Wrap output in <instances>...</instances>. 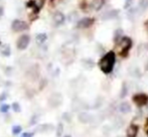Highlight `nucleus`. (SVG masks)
Instances as JSON below:
<instances>
[{"mask_svg": "<svg viewBox=\"0 0 148 137\" xmlns=\"http://www.w3.org/2000/svg\"><path fill=\"white\" fill-rule=\"evenodd\" d=\"M116 62V55L114 51L107 53L99 62V67L104 74H110L113 71Z\"/></svg>", "mask_w": 148, "mask_h": 137, "instance_id": "f257e3e1", "label": "nucleus"}, {"mask_svg": "<svg viewBox=\"0 0 148 137\" xmlns=\"http://www.w3.org/2000/svg\"><path fill=\"white\" fill-rule=\"evenodd\" d=\"M25 76L31 82L37 81L39 79V76H40V68H39V66L37 64H34V65L29 67L26 71Z\"/></svg>", "mask_w": 148, "mask_h": 137, "instance_id": "f03ea898", "label": "nucleus"}, {"mask_svg": "<svg viewBox=\"0 0 148 137\" xmlns=\"http://www.w3.org/2000/svg\"><path fill=\"white\" fill-rule=\"evenodd\" d=\"M62 100H64V99H62V95L60 94V93L55 92L49 96V100H47V103H49V107L58 108L62 104Z\"/></svg>", "mask_w": 148, "mask_h": 137, "instance_id": "7ed1b4c3", "label": "nucleus"}, {"mask_svg": "<svg viewBox=\"0 0 148 137\" xmlns=\"http://www.w3.org/2000/svg\"><path fill=\"white\" fill-rule=\"evenodd\" d=\"M120 45H121V47H122V51H121L120 55H122L123 58H125L127 53L129 51V49L132 47V40H131L129 37H123L120 40Z\"/></svg>", "mask_w": 148, "mask_h": 137, "instance_id": "20e7f679", "label": "nucleus"}, {"mask_svg": "<svg viewBox=\"0 0 148 137\" xmlns=\"http://www.w3.org/2000/svg\"><path fill=\"white\" fill-rule=\"evenodd\" d=\"M30 42V36L28 34H22L16 41V47L19 51H23L28 47Z\"/></svg>", "mask_w": 148, "mask_h": 137, "instance_id": "39448f33", "label": "nucleus"}, {"mask_svg": "<svg viewBox=\"0 0 148 137\" xmlns=\"http://www.w3.org/2000/svg\"><path fill=\"white\" fill-rule=\"evenodd\" d=\"M11 28L14 32H24L25 29H27L28 25L23 20L15 19V20H13V22L11 23Z\"/></svg>", "mask_w": 148, "mask_h": 137, "instance_id": "423d86ee", "label": "nucleus"}, {"mask_svg": "<svg viewBox=\"0 0 148 137\" xmlns=\"http://www.w3.org/2000/svg\"><path fill=\"white\" fill-rule=\"evenodd\" d=\"M93 115H91L88 112H80L78 114V120L80 121V123L82 124H88V123H91L93 121Z\"/></svg>", "mask_w": 148, "mask_h": 137, "instance_id": "0eeeda50", "label": "nucleus"}, {"mask_svg": "<svg viewBox=\"0 0 148 137\" xmlns=\"http://www.w3.org/2000/svg\"><path fill=\"white\" fill-rule=\"evenodd\" d=\"M132 100L137 106L141 107V106H144L148 103V97L145 94H137L133 97Z\"/></svg>", "mask_w": 148, "mask_h": 137, "instance_id": "6e6552de", "label": "nucleus"}, {"mask_svg": "<svg viewBox=\"0 0 148 137\" xmlns=\"http://www.w3.org/2000/svg\"><path fill=\"white\" fill-rule=\"evenodd\" d=\"M94 21H95V20H94L93 18H90V17L82 18L81 20H79L78 24H77V27L78 28H88L94 23Z\"/></svg>", "mask_w": 148, "mask_h": 137, "instance_id": "1a4fd4ad", "label": "nucleus"}, {"mask_svg": "<svg viewBox=\"0 0 148 137\" xmlns=\"http://www.w3.org/2000/svg\"><path fill=\"white\" fill-rule=\"evenodd\" d=\"M53 124H49V123H43L40 124L36 127L35 131L38 132V133H45V132H49V131H53Z\"/></svg>", "mask_w": 148, "mask_h": 137, "instance_id": "9d476101", "label": "nucleus"}, {"mask_svg": "<svg viewBox=\"0 0 148 137\" xmlns=\"http://www.w3.org/2000/svg\"><path fill=\"white\" fill-rule=\"evenodd\" d=\"M53 22H55L57 25H62V24H64V20H66V16H64V14L62 13V12L57 11L53 14Z\"/></svg>", "mask_w": 148, "mask_h": 137, "instance_id": "9b49d317", "label": "nucleus"}, {"mask_svg": "<svg viewBox=\"0 0 148 137\" xmlns=\"http://www.w3.org/2000/svg\"><path fill=\"white\" fill-rule=\"evenodd\" d=\"M138 131H139V128L137 125L135 124H131L126 130V135L127 137H136L137 134H138Z\"/></svg>", "mask_w": 148, "mask_h": 137, "instance_id": "f8f14e48", "label": "nucleus"}, {"mask_svg": "<svg viewBox=\"0 0 148 137\" xmlns=\"http://www.w3.org/2000/svg\"><path fill=\"white\" fill-rule=\"evenodd\" d=\"M119 110H120L121 113L123 114H128L131 112L132 108H131V105L128 102H122L119 105Z\"/></svg>", "mask_w": 148, "mask_h": 137, "instance_id": "ddd939ff", "label": "nucleus"}, {"mask_svg": "<svg viewBox=\"0 0 148 137\" xmlns=\"http://www.w3.org/2000/svg\"><path fill=\"white\" fill-rule=\"evenodd\" d=\"M47 35L45 34H38L35 36V42L38 45H41L47 41Z\"/></svg>", "mask_w": 148, "mask_h": 137, "instance_id": "4468645a", "label": "nucleus"}, {"mask_svg": "<svg viewBox=\"0 0 148 137\" xmlns=\"http://www.w3.org/2000/svg\"><path fill=\"white\" fill-rule=\"evenodd\" d=\"M1 55L3 57H9L11 55V49H10L9 45H3L1 47Z\"/></svg>", "mask_w": 148, "mask_h": 137, "instance_id": "2eb2a0df", "label": "nucleus"}, {"mask_svg": "<svg viewBox=\"0 0 148 137\" xmlns=\"http://www.w3.org/2000/svg\"><path fill=\"white\" fill-rule=\"evenodd\" d=\"M82 64H83V66H84V68H88V70H91V68H94V66H95L94 62L92 61V60H90V59L83 60V61H82Z\"/></svg>", "mask_w": 148, "mask_h": 137, "instance_id": "dca6fc26", "label": "nucleus"}, {"mask_svg": "<svg viewBox=\"0 0 148 137\" xmlns=\"http://www.w3.org/2000/svg\"><path fill=\"white\" fill-rule=\"evenodd\" d=\"M119 14V11L117 10H112V11H109L103 16V19H110V18H114L116 17Z\"/></svg>", "mask_w": 148, "mask_h": 137, "instance_id": "f3484780", "label": "nucleus"}, {"mask_svg": "<svg viewBox=\"0 0 148 137\" xmlns=\"http://www.w3.org/2000/svg\"><path fill=\"white\" fill-rule=\"evenodd\" d=\"M128 94V88H127L126 83H123L122 84V88H121V92H120V98H125Z\"/></svg>", "mask_w": 148, "mask_h": 137, "instance_id": "a211bd4d", "label": "nucleus"}, {"mask_svg": "<svg viewBox=\"0 0 148 137\" xmlns=\"http://www.w3.org/2000/svg\"><path fill=\"white\" fill-rule=\"evenodd\" d=\"M62 133H64V124L60 122V123L58 124V127H57V136L62 137Z\"/></svg>", "mask_w": 148, "mask_h": 137, "instance_id": "6ab92c4d", "label": "nucleus"}, {"mask_svg": "<svg viewBox=\"0 0 148 137\" xmlns=\"http://www.w3.org/2000/svg\"><path fill=\"white\" fill-rule=\"evenodd\" d=\"M62 120H64L66 122H68V123H71L72 122V115H71L69 112H64V114H62Z\"/></svg>", "mask_w": 148, "mask_h": 137, "instance_id": "aec40b11", "label": "nucleus"}, {"mask_svg": "<svg viewBox=\"0 0 148 137\" xmlns=\"http://www.w3.org/2000/svg\"><path fill=\"white\" fill-rule=\"evenodd\" d=\"M22 128L20 125H14L13 127H12V134L13 135H17V134H19L20 132H21Z\"/></svg>", "mask_w": 148, "mask_h": 137, "instance_id": "412c9836", "label": "nucleus"}, {"mask_svg": "<svg viewBox=\"0 0 148 137\" xmlns=\"http://www.w3.org/2000/svg\"><path fill=\"white\" fill-rule=\"evenodd\" d=\"M9 108H10V106L7 105V104H2V105L0 106V112H1V113H7V112L9 111Z\"/></svg>", "mask_w": 148, "mask_h": 137, "instance_id": "4be33fe9", "label": "nucleus"}, {"mask_svg": "<svg viewBox=\"0 0 148 137\" xmlns=\"http://www.w3.org/2000/svg\"><path fill=\"white\" fill-rule=\"evenodd\" d=\"M139 7L142 10H145L148 7V0H140L139 2Z\"/></svg>", "mask_w": 148, "mask_h": 137, "instance_id": "5701e85b", "label": "nucleus"}, {"mask_svg": "<svg viewBox=\"0 0 148 137\" xmlns=\"http://www.w3.org/2000/svg\"><path fill=\"white\" fill-rule=\"evenodd\" d=\"M38 119H39V116L36 115V114H34V115H33L32 117H31L30 122H29V125L32 126V125H34V124H36L37 121H38Z\"/></svg>", "mask_w": 148, "mask_h": 137, "instance_id": "b1692460", "label": "nucleus"}, {"mask_svg": "<svg viewBox=\"0 0 148 137\" xmlns=\"http://www.w3.org/2000/svg\"><path fill=\"white\" fill-rule=\"evenodd\" d=\"M122 34H123L122 29H117V30H116L115 34H114V40L117 41V38L119 40V39H120V37H121V35H122Z\"/></svg>", "mask_w": 148, "mask_h": 137, "instance_id": "393cba45", "label": "nucleus"}, {"mask_svg": "<svg viewBox=\"0 0 148 137\" xmlns=\"http://www.w3.org/2000/svg\"><path fill=\"white\" fill-rule=\"evenodd\" d=\"M12 109H13L14 112H16V113H19L20 111H21V108H20V105L18 103L14 102L12 104Z\"/></svg>", "mask_w": 148, "mask_h": 137, "instance_id": "a878e982", "label": "nucleus"}, {"mask_svg": "<svg viewBox=\"0 0 148 137\" xmlns=\"http://www.w3.org/2000/svg\"><path fill=\"white\" fill-rule=\"evenodd\" d=\"M47 85V79H42V80L40 81V83H39V86H38V89H39V91H41V90H43L45 89V87Z\"/></svg>", "mask_w": 148, "mask_h": 137, "instance_id": "bb28decb", "label": "nucleus"}, {"mask_svg": "<svg viewBox=\"0 0 148 137\" xmlns=\"http://www.w3.org/2000/svg\"><path fill=\"white\" fill-rule=\"evenodd\" d=\"M103 3H104V0H96V2H95V9L96 10H99L100 8L103 6Z\"/></svg>", "mask_w": 148, "mask_h": 137, "instance_id": "cd10ccee", "label": "nucleus"}, {"mask_svg": "<svg viewBox=\"0 0 148 137\" xmlns=\"http://www.w3.org/2000/svg\"><path fill=\"white\" fill-rule=\"evenodd\" d=\"M33 135H34L33 132H25V133L22 134L21 137H33Z\"/></svg>", "mask_w": 148, "mask_h": 137, "instance_id": "c85d7f7f", "label": "nucleus"}, {"mask_svg": "<svg viewBox=\"0 0 148 137\" xmlns=\"http://www.w3.org/2000/svg\"><path fill=\"white\" fill-rule=\"evenodd\" d=\"M131 4H132V0H126V1H125L124 8H125V9H126V8H129Z\"/></svg>", "mask_w": 148, "mask_h": 137, "instance_id": "c756f323", "label": "nucleus"}, {"mask_svg": "<svg viewBox=\"0 0 148 137\" xmlns=\"http://www.w3.org/2000/svg\"><path fill=\"white\" fill-rule=\"evenodd\" d=\"M6 98H7V97H6V93H3L2 95H0V101L5 100Z\"/></svg>", "mask_w": 148, "mask_h": 137, "instance_id": "7c9ffc66", "label": "nucleus"}, {"mask_svg": "<svg viewBox=\"0 0 148 137\" xmlns=\"http://www.w3.org/2000/svg\"><path fill=\"white\" fill-rule=\"evenodd\" d=\"M145 132H146V134L148 135V118L146 120V124H145Z\"/></svg>", "mask_w": 148, "mask_h": 137, "instance_id": "2f4dec72", "label": "nucleus"}, {"mask_svg": "<svg viewBox=\"0 0 148 137\" xmlns=\"http://www.w3.org/2000/svg\"><path fill=\"white\" fill-rule=\"evenodd\" d=\"M3 8L2 7H0V17H2V15H3Z\"/></svg>", "mask_w": 148, "mask_h": 137, "instance_id": "473e14b6", "label": "nucleus"}, {"mask_svg": "<svg viewBox=\"0 0 148 137\" xmlns=\"http://www.w3.org/2000/svg\"><path fill=\"white\" fill-rule=\"evenodd\" d=\"M2 84H3V80H2V78L0 77V86H1Z\"/></svg>", "mask_w": 148, "mask_h": 137, "instance_id": "72a5a7b5", "label": "nucleus"}, {"mask_svg": "<svg viewBox=\"0 0 148 137\" xmlns=\"http://www.w3.org/2000/svg\"><path fill=\"white\" fill-rule=\"evenodd\" d=\"M64 137H72L71 135H66V136H64Z\"/></svg>", "mask_w": 148, "mask_h": 137, "instance_id": "f704fd0d", "label": "nucleus"}, {"mask_svg": "<svg viewBox=\"0 0 148 137\" xmlns=\"http://www.w3.org/2000/svg\"><path fill=\"white\" fill-rule=\"evenodd\" d=\"M117 137H122V136H117Z\"/></svg>", "mask_w": 148, "mask_h": 137, "instance_id": "c9c22d12", "label": "nucleus"}, {"mask_svg": "<svg viewBox=\"0 0 148 137\" xmlns=\"http://www.w3.org/2000/svg\"><path fill=\"white\" fill-rule=\"evenodd\" d=\"M0 45H1V41H0Z\"/></svg>", "mask_w": 148, "mask_h": 137, "instance_id": "e433bc0d", "label": "nucleus"}]
</instances>
